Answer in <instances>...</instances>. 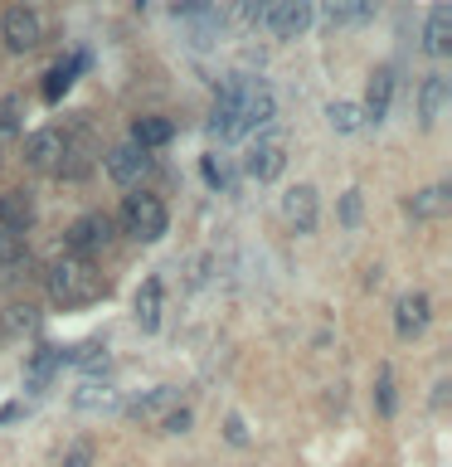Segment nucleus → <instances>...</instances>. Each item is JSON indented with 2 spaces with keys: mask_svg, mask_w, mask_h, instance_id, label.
<instances>
[{
  "mask_svg": "<svg viewBox=\"0 0 452 467\" xmlns=\"http://www.w3.org/2000/svg\"><path fill=\"white\" fill-rule=\"evenodd\" d=\"M321 15H326L331 25H350V15H355V0H321Z\"/></svg>",
  "mask_w": 452,
  "mask_h": 467,
  "instance_id": "obj_28",
  "label": "nucleus"
},
{
  "mask_svg": "<svg viewBox=\"0 0 452 467\" xmlns=\"http://www.w3.org/2000/svg\"><path fill=\"white\" fill-rule=\"evenodd\" d=\"M423 327H428V297H423V292H404L399 302H394V331L404 336H418Z\"/></svg>",
  "mask_w": 452,
  "mask_h": 467,
  "instance_id": "obj_13",
  "label": "nucleus"
},
{
  "mask_svg": "<svg viewBox=\"0 0 452 467\" xmlns=\"http://www.w3.org/2000/svg\"><path fill=\"white\" fill-rule=\"evenodd\" d=\"M210 0H175V15H204Z\"/></svg>",
  "mask_w": 452,
  "mask_h": 467,
  "instance_id": "obj_33",
  "label": "nucleus"
},
{
  "mask_svg": "<svg viewBox=\"0 0 452 467\" xmlns=\"http://www.w3.org/2000/svg\"><path fill=\"white\" fill-rule=\"evenodd\" d=\"M122 229H127L137 244H156V239H166V229H170L166 200L151 195V190H137V195H127V204H122Z\"/></svg>",
  "mask_w": 452,
  "mask_h": 467,
  "instance_id": "obj_2",
  "label": "nucleus"
},
{
  "mask_svg": "<svg viewBox=\"0 0 452 467\" xmlns=\"http://www.w3.org/2000/svg\"><path fill=\"white\" fill-rule=\"evenodd\" d=\"M78 68H83V54L73 58V64H58V68L49 73V78H44V98H49V102L64 98V93H68V83H73V73H78Z\"/></svg>",
  "mask_w": 452,
  "mask_h": 467,
  "instance_id": "obj_24",
  "label": "nucleus"
},
{
  "mask_svg": "<svg viewBox=\"0 0 452 467\" xmlns=\"http://www.w3.org/2000/svg\"><path fill=\"white\" fill-rule=\"evenodd\" d=\"M312 10H316V0H272L268 25H272L282 39H297L302 29L312 25Z\"/></svg>",
  "mask_w": 452,
  "mask_h": 467,
  "instance_id": "obj_9",
  "label": "nucleus"
},
{
  "mask_svg": "<svg viewBox=\"0 0 452 467\" xmlns=\"http://www.w3.org/2000/svg\"><path fill=\"white\" fill-rule=\"evenodd\" d=\"M64 365H68V350L64 346H39L35 356H29V365H25V385L29 389H44L58 370H64Z\"/></svg>",
  "mask_w": 452,
  "mask_h": 467,
  "instance_id": "obj_11",
  "label": "nucleus"
},
{
  "mask_svg": "<svg viewBox=\"0 0 452 467\" xmlns=\"http://www.w3.org/2000/svg\"><path fill=\"white\" fill-rule=\"evenodd\" d=\"M447 98H452V88H447V78H443V73H428V78L418 83V122H423V127H433L437 117H443V108H447Z\"/></svg>",
  "mask_w": 452,
  "mask_h": 467,
  "instance_id": "obj_14",
  "label": "nucleus"
},
{
  "mask_svg": "<svg viewBox=\"0 0 452 467\" xmlns=\"http://www.w3.org/2000/svg\"><path fill=\"white\" fill-rule=\"evenodd\" d=\"M44 287H49L54 306H87V302H98L102 292H108L102 273L93 268V258H78V254L54 258L49 273H44Z\"/></svg>",
  "mask_w": 452,
  "mask_h": 467,
  "instance_id": "obj_1",
  "label": "nucleus"
},
{
  "mask_svg": "<svg viewBox=\"0 0 452 467\" xmlns=\"http://www.w3.org/2000/svg\"><path fill=\"white\" fill-rule=\"evenodd\" d=\"M423 49L443 58L452 49V5L447 0H437V5L428 10V25H423Z\"/></svg>",
  "mask_w": 452,
  "mask_h": 467,
  "instance_id": "obj_15",
  "label": "nucleus"
},
{
  "mask_svg": "<svg viewBox=\"0 0 452 467\" xmlns=\"http://www.w3.org/2000/svg\"><path fill=\"white\" fill-rule=\"evenodd\" d=\"M0 44L10 54H29L44 44V15L35 5H10L5 20H0Z\"/></svg>",
  "mask_w": 452,
  "mask_h": 467,
  "instance_id": "obj_4",
  "label": "nucleus"
},
{
  "mask_svg": "<svg viewBox=\"0 0 452 467\" xmlns=\"http://www.w3.org/2000/svg\"><path fill=\"white\" fill-rule=\"evenodd\" d=\"M389 102H394V68H375V78H370V93H365V122H385L389 117Z\"/></svg>",
  "mask_w": 452,
  "mask_h": 467,
  "instance_id": "obj_16",
  "label": "nucleus"
},
{
  "mask_svg": "<svg viewBox=\"0 0 452 467\" xmlns=\"http://www.w3.org/2000/svg\"><path fill=\"white\" fill-rule=\"evenodd\" d=\"M112 239H117V219L102 214V210L78 214L68 224V234H64L68 254H78V258H93V254H102V248H112Z\"/></svg>",
  "mask_w": 452,
  "mask_h": 467,
  "instance_id": "obj_3",
  "label": "nucleus"
},
{
  "mask_svg": "<svg viewBox=\"0 0 452 467\" xmlns=\"http://www.w3.org/2000/svg\"><path fill=\"white\" fill-rule=\"evenodd\" d=\"M25 127V102L20 98H0V141L15 137Z\"/></svg>",
  "mask_w": 452,
  "mask_h": 467,
  "instance_id": "obj_25",
  "label": "nucleus"
},
{
  "mask_svg": "<svg viewBox=\"0 0 452 467\" xmlns=\"http://www.w3.org/2000/svg\"><path fill=\"white\" fill-rule=\"evenodd\" d=\"M375 404H379V414H394V375H389V365L379 370V385H375Z\"/></svg>",
  "mask_w": 452,
  "mask_h": 467,
  "instance_id": "obj_27",
  "label": "nucleus"
},
{
  "mask_svg": "<svg viewBox=\"0 0 452 467\" xmlns=\"http://www.w3.org/2000/svg\"><path fill=\"white\" fill-rule=\"evenodd\" d=\"M360 214H365V200H360V190H345V200H341V224L355 229L360 224Z\"/></svg>",
  "mask_w": 452,
  "mask_h": 467,
  "instance_id": "obj_29",
  "label": "nucleus"
},
{
  "mask_svg": "<svg viewBox=\"0 0 452 467\" xmlns=\"http://www.w3.org/2000/svg\"><path fill=\"white\" fill-rule=\"evenodd\" d=\"M229 443H248V433H243V419H239V414H229Z\"/></svg>",
  "mask_w": 452,
  "mask_h": 467,
  "instance_id": "obj_35",
  "label": "nucleus"
},
{
  "mask_svg": "<svg viewBox=\"0 0 452 467\" xmlns=\"http://www.w3.org/2000/svg\"><path fill=\"white\" fill-rule=\"evenodd\" d=\"M175 137V122L170 117H137V122H131V141L141 146V151H151V146H166Z\"/></svg>",
  "mask_w": 452,
  "mask_h": 467,
  "instance_id": "obj_18",
  "label": "nucleus"
},
{
  "mask_svg": "<svg viewBox=\"0 0 452 467\" xmlns=\"http://www.w3.org/2000/svg\"><path fill=\"white\" fill-rule=\"evenodd\" d=\"M170 409H180V389H175V385H156L151 394H141V400L127 404V419L146 423V429H160V419H166Z\"/></svg>",
  "mask_w": 452,
  "mask_h": 467,
  "instance_id": "obj_7",
  "label": "nucleus"
},
{
  "mask_svg": "<svg viewBox=\"0 0 452 467\" xmlns=\"http://www.w3.org/2000/svg\"><path fill=\"white\" fill-rule=\"evenodd\" d=\"M404 210L414 214V219H443V214L452 210V190H447V185H428V190H418V195L408 200Z\"/></svg>",
  "mask_w": 452,
  "mask_h": 467,
  "instance_id": "obj_17",
  "label": "nucleus"
},
{
  "mask_svg": "<svg viewBox=\"0 0 452 467\" xmlns=\"http://www.w3.org/2000/svg\"><path fill=\"white\" fill-rule=\"evenodd\" d=\"M375 5H379V0H355V15H350V20H370Z\"/></svg>",
  "mask_w": 452,
  "mask_h": 467,
  "instance_id": "obj_36",
  "label": "nucleus"
},
{
  "mask_svg": "<svg viewBox=\"0 0 452 467\" xmlns=\"http://www.w3.org/2000/svg\"><path fill=\"white\" fill-rule=\"evenodd\" d=\"M243 171H248V181H258V185H268L277 181V175L287 171V141L277 137H258L253 146H248V156H243Z\"/></svg>",
  "mask_w": 452,
  "mask_h": 467,
  "instance_id": "obj_6",
  "label": "nucleus"
},
{
  "mask_svg": "<svg viewBox=\"0 0 452 467\" xmlns=\"http://www.w3.org/2000/svg\"><path fill=\"white\" fill-rule=\"evenodd\" d=\"M68 131H58V127H39V131H29L25 137V166L29 171H44V175H58V166H64V156H68Z\"/></svg>",
  "mask_w": 452,
  "mask_h": 467,
  "instance_id": "obj_5",
  "label": "nucleus"
},
{
  "mask_svg": "<svg viewBox=\"0 0 452 467\" xmlns=\"http://www.w3.org/2000/svg\"><path fill=\"white\" fill-rule=\"evenodd\" d=\"M35 327H39V312L29 302H15L5 312V321H0V336H29Z\"/></svg>",
  "mask_w": 452,
  "mask_h": 467,
  "instance_id": "obj_21",
  "label": "nucleus"
},
{
  "mask_svg": "<svg viewBox=\"0 0 452 467\" xmlns=\"http://www.w3.org/2000/svg\"><path fill=\"white\" fill-rule=\"evenodd\" d=\"M326 117H331V127H335V131H345V137L365 127V108H360V102H331Z\"/></svg>",
  "mask_w": 452,
  "mask_h": 467,
  "instance_id": "obj_23",
  "label": "nucleus"
},
{
  "mask_svg": "<svg viewBox=\"0 0 452 467\" xmlns=\"http://www.w3.org/2000/svg\"><path fill=\"white\" fill-rule=\"evenodd\" d=\"M29 224H35V195L29 190H5L0 195V229L25 234Z\"/></svg>",
  "mask_w": 452,
  "mask_h": 467,
  "instance_id": "obj_12",
  "label": "nucleus"
},
{
  "mask_svg": "<svg viewBox=\"0 0 452 467\" xmlns=\"http://www.w3.org/2000/svg\"><path fill=\"white\" fill-rule=\"evenodd\" d=\"M268 10H272V0H239L243 25H262V20H268Z\"/></svg>",
  "mask_w": 452,
  "mask_h": 467,
  "instance_id": "obj_30",
  "label": "nucleus"
},
{
  "mask_svg": "<svg viewBox=\"0 0 452 467\" xmlns=\"http://www.w3.org/2000/svg\"><path fill=\"white\" fill-rule=\"evenodd\" d=\"M131 312H137V327L141 331H156L160 327V277H146L137 302H131Z\"/></svg>",
  "mask_w": 452,
  "mask_h": 467,
  "instance_id": "obj_19",
  "label": "nucleus"
},
{
  "mask_svg": "<svg viewBox=\"0 0 452 467\" xmlns=\"http://www.w3.org/2000/svg\"><path fill=\"white\" fill-rule=\"evenodd\" d=\"M146 166H151V156H146L137 141L112 146V151H108V175H112L117 185H137L141 175H146Z\"/></svg>",
  "mask_w": 452,
  "mask_h": 467,
  "instance_id": "obj_10",
  "label": "nucleus"
},
{
  "mask_svg": "<svg viewBox=\"0 0 452 467\" xmlns=\"http://www.w3.org/2000/svg\"><path fill=\"white\" fill-rule=\"evenodd\" d=\"M73 409H117V389L102 379H87L83 389H73Z\"/></svg>",
  "mask_w": 452,
  "mask_h": 467,
  "instance_id": "obj_20",
  "label": "nucleus"
},
{
  "mask_svg": "<svg viewBox=\"0 0 452 467\" xmlns=\"http://www.w3.org/2000/svg\"><path fill=\"white\" fill-rule=\"evenodd\" d=\"M68 365L98 370V365H108V346H102V341H87V346H78V350H68Z\"/></svg>",
  "mask_w": 452,
  "mask_h": 467,
  "instance_id": "obj_26",
  "label": "nucleus"
},
{
  "mask_svg": "<svg viewBox=\"0 0 452 467\" xmlns=\"http://www.w3.org/2000/svg\"><path fill=\"white\" fill-rule=\"evenodd\" d=\"M282 219L297 234H312L316 229V219H321V200H316V190L312 185H292L287 195H282Z\"/></svg>",
  "mask_w": 452,
  "mask_h": 467,
  "instance_id": "obj_8",
  "label": "nucleus"
},
{
  "mask_svg": "<svg viewBox=\"0 0 452 467\" xmlns=\"http://www.w3.org/2000/svg\"><path fill=\"white\" fill-rule=\"evenodd\" d=\"M160 429H166V433H190V409H185V404L170 409V414L160 419Z\"/></svg>",
  "mask_w": 452,
  "mask_h": 467,
  "instance_id": "obj_32",
  "label": "nucleus"
},
{
  "mask_svg": "<svg viewBox=\"0 0 452 467\" xmlns=\"http://www.w3.org/2000/svg\"><path fill=\"white\" fill-rule=\"evenodd\" d=\"M204 181H210V185H224V171H219L214 156H204Z\"/></svg>",
  "mask_w": 452,
  "mask_h": 467,
  "instance_id": "obj_34",
  "label": "nucleus"
},
{
  "mask_svg": "<svg viewBox=\"0 0 452 467\" xmlns=\"http://www.w3.org/2000/svg\"><path fill=\"white\" fill-rule=\"evenodd\" d=\"M58 467H93V443H73L64 458H58Z\"/></svg>",
  "mask_w": 452,
  "mask_h": 467,
  "instance_id": "obj_31",
  "label": "nucleus"
},
{
  "mask_svg": "<svg viewBox=\"0 0 452 467\" xmlns=\"http://www.w3.org/2000/svg\"><path fill=\"white\" fill-rule=\"evenodd\" d=\"M20 263H25V234L0 229V277H15Z\"/></svg>",
  "mask_w": 452,
  "mask_h": 467,
  "instance_id": "obj_22",
  "label": "nucleus"
}]
</instances>
